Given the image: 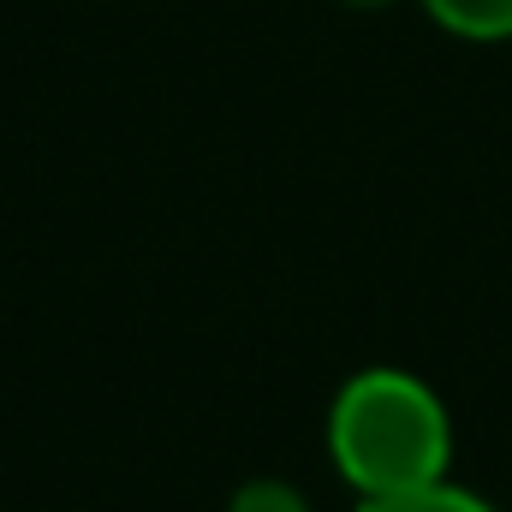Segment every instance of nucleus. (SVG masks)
Masks as SVG:
<instances>
[{
    "label": "nucleus",
    "mask_w": 512,
    "mask_h": 512,
    "mask_svg": "<svg viewBox=\"0 0 512 512\" xmlns=\"http://www.w3.org/2000/svg\"><path fill=\"white\" fill-rule=\"evenodd\" d=\"M358 512H495V507L483 495H471V489L441 477V483H423V489H405V495H376Z\"/></svg>",
    "instance_id": "3"
},
{
    "label": "nucleus",
    "mask_w": 512,
    "mask_h": 512,
    "mask_svg": "<svg viewBox=\"0 0 512 512\" xmlns=\"http://www.w3.org/2000/svg\"><path fill=\"white\" fill-rule=\"evenodd\" d=\"M352 6H387V0H352Z\"/></svg>",
    "instance_id": "5"
},
{
    "label": "nucleus",
    "mask_w": 512,
    "mask_h": 512,
    "mask_svg": "<svg viewBox=\"0 0 512 512\" xmlns=\"http://www.w3.org/2000/svg\"><path fill=\"white\" fill-rule=\"evenodd\" d=\"M423 12L465 42H507L512 36V0H423Z\"/></svg>",
    "instance_id": "2"
},
{
    "label": "nucleus",
    "mask_w": 512,
    "mask_h": 512,
    "mask_svg": "<svg viewBox=\"0 0 512 512\" xmlns=\"http://www.w3.org/2000/svg\"><path fill=\"white\" fill-rule=\"evenodd\" d=\"M233 512H304V501L292 495V489H274V483H256L239 495V507Z\"/></svg>",
    "instance_id": "4"
},
{
    "label": "nucleus",
    "mask_w": 512,
    "mask_h": 512,
    "mask_svg": "<svg viewBox=\"0 0 512 512\" xmlns=\"http://www.w3.org/2000/svg\"><path fill=\"white\" fill-rule=\"evenodd\" d=\"M328 453L340 477L376 501L441 483L453 465V423L441 393L411 370H358L334 393L328 411Z\"/></svg>",
    "instance_id": "1"
}]
</instances>
